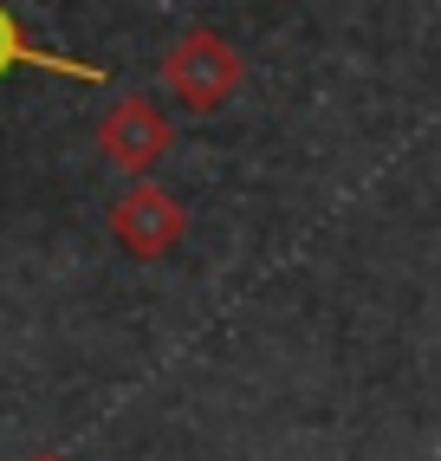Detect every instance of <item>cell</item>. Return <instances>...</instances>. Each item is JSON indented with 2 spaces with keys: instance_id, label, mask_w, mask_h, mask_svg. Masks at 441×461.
Returning a JSON list of instances; mask_svg holds the SVG:
<instances>
[{
  "instance_id": "obj_1",
  "label": "cell",
  "mask_w": 441,
  "mask_h": 461,
  "mask_svg": "<svg viewBox=\"0 0 441 461\" xmlns=\"http://www.w3.org/2000/svg\"><path fill=\"white\" fill-rule=\"evenodd\" d=\"M156 78H163V91H169L176 104H188L195 117H208V111H220L247 85V59L234 52L228 33H214V26H188V33L169 40Z\"/></svg>"
},
{
  "instance_id": "obj_2",
  "label": "cell",
  "mask_w": 441,
  "mask_h": 461,
  "mask_svg": "<svg viewBox=\"0 0 441 461\" xmlns=\"http://www.w3.org/2000/svg\"><path fill=\"white\" fill-rule=\"evenodd\" d=\"M176 149V124L163 117V104L143 98V91H123V98L104 111V124H98V157L117 169V176H130L143 182L156 163H163Z\"/></svg>"
},
{
  "instance_id": "obj_3",
  "label": "cell",
  "mask_w": 441,
  "mask_h": 461,
  "mask_svg": "<svg viewBox=\"0 0 441 461\" xmlns=\"http://www.w3.org/2000/svg\"><path fill=\"white\" fill-rule=\"evenodd\" d=\"M104 221H111V240H117L123 254H137V260H163L176 240L188 234V208L163 189V182H149V176H143V182H130V189L111 202Z\"/></svg>"
},
{
  "instance_id": "obj_4",
  "label": "cell",
  "mask_w": 441,
  "mask_h": 461,
  "mask_svg": "<svg viewBox=\"0 0 441 461\" xmlns=\"http://www.w3.org/2000/svg\"><path fill=\"white\" fill-rule=\"evenodd\" d=\"M14 72H52V78H78V85H111V66H98V59H72V52L33 46L20 14L0 0V78H14Z\"/></svg>"
},
{
  "instance_id": "obj_5",
  "label": "cell",
  "mask_w": 441,
  "mask_h": 461,
  "mask_svg": "<svg viewBox=\"0 0 441 461\" xmlns=\"http://www.w3.org/2000/svg\"><path fill=\"white\" fill-rule=\"evenodd\" d=\"M40 461H66V455H40Z\"/></svg>"
}]
</instances>
